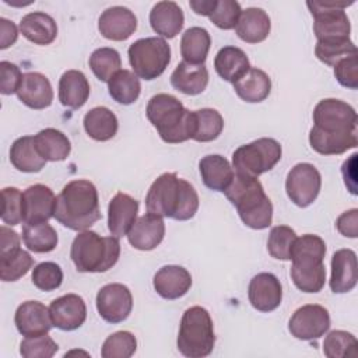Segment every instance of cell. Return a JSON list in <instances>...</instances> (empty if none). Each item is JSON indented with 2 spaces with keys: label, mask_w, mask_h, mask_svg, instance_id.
Wrapping results in <instances>:
<instances>
[{
  "label": "cell",
  "mask_w": 358,
  "mask_h": 358,
  "mask_svg": "<svg viewBox=\"0 0 358 358\" xmlns=\"http://www.w3.org/2000/svg\"><path fill=\"white\" fill-rule=\"evenodd\" d=\"M147 213L186 221L194 217L199 208V194L186 179L173 172L159 175L145 196Z\"/></svg>",
  "instance_id": "obj_1"
},
{
  "label": "cell",
  "mask_w": 358,
  "mask_h": 358,
  "mask_svg": "<svg viewBox=\"0 0 358 358\" xmlns=\"http://www.w3.org/2000/svg\"><path fill=\"white\" fill-rule=\"evenodd\" d=\"M55 218L66 228L85 231L101 218L98 190L85 179L69 182L56 197Z\"/></svg>",
  "instance_id": "obj_2"
},
{
  "label": "cell",
  "mask_w": 358,
  "mask_h": 358,
  "mask_svg": "<svg viewBox=\"0 0 358 358\" xmlns=\"http://www.w3.org/2000/svg\"><path fill=\"white\" fill-rule=\"evenodd\" d=\"M224 193L238 210L245 225L253 229H264L271 225L273 204L257 178L234 173L232 182Z\"/></svg>",
  "instance_id": "obj_3"
},
{
  "label": "cell",
  "mask_w": 358,
  "mask_h": 358,
  "mask_svg": "<svg viewBox=\"0 0 358 358\" xmlns=\"http://www.w3.org/2000/svg\"><path fill=\"white\" fill-rule=\"evenodd\" d=\"M145 115L165 143L178 144L193 138V110L186 109L176 96L169 94L151 96Z\"/></svg>",
  "instance_id": "obj_4"
},
{
  "label": "cell",
  "mask_w": 358,
  "mask_h": 358,
  "mask_svg": "<svg viewBox=\"0 0 358 358\" xmlns=\"http://www.w3.org/2000/svg\"><path fill=\"white\" fill-rule=\"evenodd\" d=\"M120 256L116 236H101L94 231H81L73 241L70 257L81 273H103L112 268Z\"/></svg>",
  "instance_id": "obj_5"
},
{
  "label": "cell",
  "mask_w": 358,
  "mask_h": 358,
  "mask_svg": "<svg viewBox=\"0 0 358 358\" xmlns=\"http://www.w3.org/2000/svg\"><path fill=\"white\" fill-rule=\"evenodd\" d=\"M176 344L179 352L187 358H203L211 354L215 344V334L207 309L192 306L185 310Z\"/></svg>",
  "instance_id": "obj_6"
},
{
  "label": "cell",
  "mask_w": 358,
  "mask_h": 358,
  "mask_svg": "<svg viewBox=\"0 0 358 358\" xmlns=\"http://www.w3.org/2000/svg\"><path fill=\"white\" fill-rule=\"evenodd\" d=\"M281 145L277 140L263 137L238 147L232 154L235 173L257 178L273 169L281 159Z\"/></svg>",
  "instance_id": "obj_7"
},
{
  "label": "cell",
  "mask_w": 358,
  "mask_h": 358,
  "mask_svg": "<svg viewBox=\"0 0 358 358\" xmlns=\"http://www.w3.org/2000/svg\"><path fill=\"white\" fill-rule=\"evenodd\" d=\"M127 55L134 74L148 81L159 77L171 62V48L164 38L158 36L134 41Z\"/></svg>",
  "instance_id": "obj_8"
},
{
  "label": "cell",
  "mask_w": 358,
  "mask_h": 358,
  "mask_svg": "<svg viewBox=\"0 0 358 358\" xmlns=\"http://www.w3.org/2000/svg\"><path fill=\"white\" fill-rule=\"evenodd\" d=\"M350 4L352 3H306L313 17V32L317 42H336L350 39L351 24L344 11V8Z\"/></svg>",
  "instance_id": "obj_9"
},
{
  "label": "cell",
  "mask_w": 358,
  "mask_h": 358,
  "mask_svg": "<svg viewBox=\"0 0 358 358\" xmlns=\"http://www.w3.org/2000/svg\"><path fill=\"white\" fill-rule=\"evenodd\" d=\"M315 127L329 133L357 131L358 116L355 109L336 98L322 99L313 109Z\"/></svg>",
  "instance_id": "obj_10"
},
{
  "label": "cell",
  "mask_w": 358,
  "mask_h": 358,
  "mask_svg": "<svg viewBox=\"0 0 358 358\" xmlns=\"http://www.w3.org/2000/svg\"><path fill=\"white\" fill-rule=\"evenodd\" d=\"M322 176L315 165L299 162L287 175L285 190L289 200L298 207L310 206L319 196Z\"/></svg>",
  "instance_id": "obj_11"
},
{
  "label": "cell",
  "mask_w": 358,
  "mask_h": 358,
  "mask_svg": "<svg viewBox=\"0 0 358 358\" xmlns=\"http://www.w3.org/2000/svg\"><path fill=\"white\" fill-rule=\"evenodd\" d=\"M330 327V315L322 305L309 303L298 308L288 322L289 333L298 340L320 338Z\"/></svg>",
  "instance_id": "obj_12"
},
{
  "label": "cell",
  "mask_w": 358,
  "mask_h": 358,
  "mask_svg": "<svg viewBox=\"0 0 358 358\" xmlns=\"http://www.w3.org/2000/svg\"><path fill=\"white\" fill-rule=\"evenodd\" d=\"M131 309L133 296L130 289L123 284H106L96 294V310L108 323H120L126 320Z\"/></svg>",
  "instance_id": "obj_13"
},
{
  "label": "cell",
  "mask_w": 358,
  "mask_h": 358,
  "mask_svg": "<svg viewBox=\"0 0 358 358\" xmlns=\"http://www.w3.org/2000/svg\"><path fill=\"white\" fill-rule=\"evenodd\" d=\"M56 197L50 187L36 183L22 192V222H46L55 217Z\"/></svg>",
  "instance_id": "obj_14"
},
{
  "label": "cell",
  "mask_w": 358,
  "mask_h": 358,
  "mask_svg": "<svg viewBox=\"0 0 358 358\" xmlns=\"http://www.w3.org/2000/svg\"><path fill=\"white\" fill-rule=\"evenodd\" d=\"M50 319L55 327L71 331L83 326L87 319V306L84 299L77 294H66L50 302Z\"/></svg>",
  "instance_id": "obj_15"
},
{
  "label": "cell",
  "mask_w": 358,
  "mask_h": 358,
  "mask_svg": "<svg viewBox=\"0 0 358 358\" xmlns=\"http://www.w3.org/2000/svg\"><path fill=\"white\" fill-rule=\"evenodd\" d=\"M248 296L250 305L259 312H273L282 299L281 282L271 273H259L249 282Z\"/></svg>",
  "instance_id": "obj_16"
},
{
  "label": "cell",
  "mask_w": 358,
  "mask_h": 358,
  "mask_svg": "<svg viewBox=\"0 0 358 358\" xmlns=\"http://www.w3.org/2000/svg\"><path fill=\"white\" fill-rule=\"evenodd\" d=\"M14 323L17 330L25 337L46 334L53 326L49 308L39 301L22 302L15 310Z\"/></svg>",
  "instance_id": "obj_17"
},
{
  "label": "cell",
  "mask_w": 358,
  "mask_h": 358,
  "mask_svg": "<svg viewBox=\"0 0 358 358\" xmlns=\"http://www.w3.org/2000/svg\"><path fill=\"white\" fill-rule=\"evenodd\" d=\"M137 28V18L131 10L123 6L106 8L99 20L98 29L103 38L110 41H126Z\"/></svg>",
  "instance_id": "obj_18"
},
{
  "label": "cell",
  "mask_w": 358,
  "mask_h": 358,
  "mask_svg": "<svg viewBox=\"0 0 358 358\" xmlns=\"http://www.w3.org/2000/svg\"><path fill=\"white\" fill-rule=\"evenodd\" d=\"M138 213V201L126 193H117L112 197L108 207V228L109 232L122 238L127 235L136 222Z\"/></svg>",
  "instance_id": "obj_19"
},
{
  "label": "cell",
  "mask_w": 358,
  "mask_h": 358,
  "mask_svg": "<svg viewBox=\"0 0 358 358\" xmlns=\"http://www.w3.org/2000/svg\"><path fill=\"white\" fill-rule=\"evenodd\" d=\"M164 235L165 224L162 217L148 213L136 220L127 232V239L138 250H152L162 242Z\"/></svg>",
  "instance_id": "obj_20"
},
{
  "label": "cell",
  "mask_w": 358,
  "mask_h": 358,
  "mask_svg": "<svg viewBox=\"0 0 358 358\" xmlns=\"http://www.w3.org/2000/svg\"><path fill=\"white\" fill-rule=\"evenodd\" d=\"M152 285L157 294L164 299H178L190 289L192 275L182 266L168 264L155 273Z\"/></svg>",
  "instance_id": "obj_21"
},
{
  "label": "cell",
  "mask_w": 358,
  "mask_h": 358,
  "mask_svg": "<svg viewBox=\"0 0 358 358\" xmlns=\"http://www.w3.org/2000/svg\"><path fill=\"white\" fill-rule=\"evenodd\" d=\"M17 96L31 109H45L52 105L53 90L46 76L38 71H28L22 76Z\"/></svg>",
  "instance_id": "obj_22"
},
{
  "label": "cell",
  "mask_w": 358,
  "mask_h": 358,
  "mask_svg": "<svg viewBox=\"0 0 358 358\" xmlns=\"http://www.w3.org/2000/svg\"><path fill=\"white\" fill-rule=\"evenodd\" d=\"M330 289L344 294L357 285V255L351 249H340L331 257Z\"/></svg>",
  "instance_id": "obj_23"
},
{
  "label": "cell",
  "mask_w": 358,
  "mask_h": 358,
  "mask_svg": "<svg viewBox=\"0 0 358 358\" xmlns=\"http://www.w3.org/2000/svg\"><path fill=\"white\" fill-rule=\"evenodd\" d=\"M185 22L182 8L175 1H158L150 11L151 28L162 38H175Z\"/></svg>",
  "instance_id": "obj_24"
},
{
  "label": "cell",
  "mask_w": 358,
  "mask_h": 358,
  "mask_svg": "<svg viewBox=\"0 0 358 358\" xmlns=\"http://www.w3.org/2000/svg\"><path fill=\"white\" fill-rule=\"evenodd\" d=\"M271 22L268 14L259 7L242 10L235 27L236 35L248 43L263 42L270 34Z\"/></svg>",
  "instance_id": "obj_25"
},
{
  "label": "cell",
  "mask_w": 358,
  "mask_h": 358,
  "mask_svg": "<svg viewBox=\"0 0 358 358\" xmlns=\"http://www.w3.org/2000/svg\"><path fill=\"white\" fill-rule=\"evenodd\" d=\"M171 84L186 95H199L208 84V70L204 64H192L183 60L172 71Z\"/></svg>",
  "instance_id": "obj_26"
},
{
  "label": "cell",
  "mask_w": 358,
  "mask_h": 358,
  "mask_svg": "<svg viewBox=\"0 0 358 358\" xmlns=\"http://www.w3.org/2000/svg\"><path fill=\"white\" fill-rule=\"evenodd\" d=\"M90 91V83L80 70H67L59 80V101L66 108H81L87 102Z\"/></svg>",
  "instance_id": "obj_27"
},
{
  "label": "cell",
  "mask_w": 358,
  "mask_h": 358,
  "mask_svg": "<svg viewBox=\"0 0 358 358\" xmlns=\"http://www.w3.org/2000/svg\"><path fill=\"white\" fill-rule=\"evenodd\" d=\"M199 169L203 183L214 192H225L235 173L228 159L220 154L203 157L199 162Z\"/></svg>",
  "instance_id": "obj_28"
},
{
  "label": "cell",
  "mask_w": 358,
  "mask_h": 358,
  "mask_svg": "<svg viewBox=\"0 0 358 358\" xmlns=\"http://www.w3.org/2000/svg\"><path fill=\"white\" fill-rule=\"evenodd\" d=\"M20 32L29 42L36 45H49L57 36V25L49 14L34 11L21 18Z\"/></svg>",
  "instance_id": "obj_29"
},
{
  "label": "cell",
  "mask_w": 358,
  "mask_h": 358,
  "mask_svg": "<svg viewBox=\"0 0 358 358\" xmlns=\"http://www.w3.org/2000/svg\"><path fill=\"white\" fill-rule=\"evenodd\" d=\"M310 147L322 155H338L350 148L357 147V131L351 133H329L317 127H312L309 131Z\"/></svg>",
  "instance_id": "obj_30"
},
{
  "label": "cell",
  "mask_w": 358,
  "mask_h": 358,
  "mask_svg": "<svg viewBox=\"0 0 358 358\" xmlns=\"http://www.w3.org/2000/svg\"><path fill=\"white\" fill-rule=\"evenodd\" d=\"M214 67L222 80L234 84L246 74L250 64L246 53L241 48L224 46L214 57Z\"/></svg>",
  "instance_id": "obj_31"
},
{
  "label": "cell",
  "mask_w": 358,
  "mask_h": 358,
  "mask_svg": "<svg viewBox=\"0 0 358 358\" xmlns=\"http://www.w3.org/2000/svg\"><path fill=\"white\" fill-rule=\"evenodd\" d=\"M236 95L249 103L264 101L271 91V80L267 73L257 67H250L245 76L234 83Z\"/></svg>",
  "instance_id": "obj_32"
},
{
  "label": "cell",
  "mask_w": 358,
  "mask_h": 358,
  "mask_svg": "<svg viewBox=\"0 0 358 358\" xmlns=\"http://www.w3.org/2000/svg\"><path fill=\"white\" fill-rule=\"evenodd\" d=\"M10 161L14 168L27 173L39 172L46 164V159L38 151L32 136H22L13 143L10 148Z\"/></svg>",
  "instance_id": "obj_33"
},
{
  "label": "cell",
  "mask_w": 358,
  "mask_h": 358,
  "mask_svg": "<svg viewBox=\"0 0 358 358\" xmlns=\"http://www.w3.org/2000/svg\"><path fill=\"white\" fill-rule=\"evenodd\" d=\"M83 124L87 134L96 141L110 140L119 127L116 115L105 106H95L88 110L83 119Z\"/></svg>",
  "instance_id": "obj_34"
},
{
  "label": "cell",
  "mask_w": 358,
  "mask_h": 358,
  "mask_svg": "<svg viewBox=\"0 0 358 358\" xmlns=\"http://www.w3.org/2000/svg\"><path fill=\"white\" fill-rule=\"evenodd\" d=\"M324 255V241L317 235L306 234L299 238L296 236V239L294 241L289 260H292V264L296 266H317L323 263Z\"/></svg>",
  "instance_id": "obj_35"
},
{
  "label": "cell",
  "mask_w": 358,
  "mask_h": 358,
  "mask_svg": "<svg viewBox=\"0 0 358 358\" xmlns=\"http://www.w3.org/2000/svg\"><path fill=\"white\" fill-rule=\"evenodd\" d=\"M211 45L207 29L192 27L185 31L180 39V55L185 62L192 64H204Z\"/></svg>",
  "instance_id": "obj_36"
},
{
  "label": "cell",
  "mask_w": 358,
  "mask_h": 358,
  "mask_svg": "<svg viewBox=\"0 0 358 358\" xmlns=\"http://www.w3.org/2000/svg\"><path fill=\"white\" fill-rule=\"evenodd\" d=\"M35 145L46 161H64L71 151L70 140L64 133L53 127L41 130L34 136Z\"/></svg>",
  "instance_id": "obj_37"
},
{
  "label": "cell",
  "mask_w": 358,
  "mask_h": 358,
  "mask_svg": "<svg viewBox=\"0 0 358 358\" xmlns=\"http://www.w3.org/2000/svg\"><path fill=\"white\" fill-rule=\"evenodd\" d=\"M24 245L34 253H48L57 246V232L46 222L24 224L22 227Z\"/></svg>",
  "instance_id": "obj_38"
},
{
  "label": "cell",
  "mask_w": 358,
  "mask_h": 358,
  "mask_svg": "<svg viewBox=\"0 0 358 358\" xmlns=\"http://www.w3.org/2000/svg\"><path fill=\"white\" fill-rule=\"evenodd\" d=\"M108 91L113 101L122 105H130L140 96L141 84L138 77L130 70H119L108 83Z\"/></svg>",
  "instance_id": "obj_39"
},
{
  "label": "cell",
  "mask_w": 358,
  "mask_h": 358,
  "mask_svg": "<svg viewBox=\"0 0 358 358\" xmlns=\"http://www.w3.org/2000/svg\"><path fill=\"white\" fill-rule=\"evenodd\" d=\"M193 122L194 133L192 140L199 143H208L215 140L224 129V119L221 113L211 108L193 110Z\"/></svg>",
  "instance_id": "obj_40"
},
{
  "label": "cell",
  "mask_w": 358,
  "mask_h": 358,
  "mask_svg": "<svg viewBox=\"0 0 358 358\" xmlns=\"http://www.w3.org/2000/svg\"><path fill=\"white\" fill-rule=\"evenodd\" d=\"M90 67L98 80L109 83V80L120 70L122 59L119 52L113 48H98L90 56Z\"/></svg>",
  "instance_id": "obj_41"
},
{
  "label": "cell",
  "mask_w": 358,
  "mask_h": 358,
  "mask_svg": "<svg viewBox=\"0 0 358 358\" xmlns=\"http://www.w3.org/2000/svg\"><path fill=\"white\" fill-rule=\"evenodd\" d=\"M291 278L298 289L302 292L313 294L322 291L326 282V267L324 264L317 266H291Z\"/></svg>",
  "instance_id": "obj_42"
},
{
  "label": "cell",
  "mask_w": 358,
  "mask_h": 358,
  "mask_svg": "<svg viewBox=\"0 0 358 358\" xmlns=\"http://www.w3.org/2000/svg\"><path fill=\"white\" fill-rule=\"evenodd\" d=\"M357 338L344 330L330 331L323 341V352L329 358H344L357 355Z\"/></svg>",
  "instance_id": "obj_43"
},
{
  "label": "cell",
  "mask_w": 358,
  "mask_h": 358,
  "mask_svg": "<svg viewBox=\"0 0 358 358\" xmlns=\"http://www.w3.org/2000/svg\"><path fill=\"white\" fill-rule=\"evenodd\" d=\"M137 340L130 331H116L102 344L101 355L103 358H129L136 352Z\"/></svg>",
  "instance_id": "obj_44"
},
{
  "label": "cell",
  "mask_w": 358,
  "mask_h": 358,
  "mask_svg": "<svg viewBox=\"0 0 358 358\" xmlns=\"http://www.w3.org/2000/svg\"><path fill=\"white\" fill-rule=\"evenodd\" d=\"M296 239L295 231L288 225L273 227L267 241V250L271 257L278 260L291 259V248Z\"/></svg>",
  "instance_id": "obj_45"
},
{
  "label": "cell",
  "mask_w": 358,
  "mask_h": 358,
  "mask_svg": "<svg viewBox=\"0 0 358 358\" xmlns=\"http://www.w3.org/2000/svg\"><path fill=\"white\" fill-rule=\"evenodd\" d=\"M34 264L31 255L22 249L11 256L0 259V278L6 282L17 281L24 277Z\"/></svg>",
  "instance_id": "obj_46"
},
{
  "label": "cell",
  "mask_w": 358,
  "mask_h": 358,
  "mask_svg": "<svg viewBox=\"0 0 358 358\" xmlns=\"http://www.w3.org/2000/svg\"><path fill=\"white\" fill-rule=\"evenodd\" d=\"M357 53V46L351 39L336 42H317L315 48L316 57L327 66H334L338 60Z\"/></svg>",
  "instance_id": "obj_47"
},
{
  "label": "cell",
  "mask_w": 358,
  "mask_h": 358,
  "mask_svg": "<svg viewBox=\"0 0 358 358\" xmlns=\"http://www.w3.org/2000/svg\"><path fill=\"white\" fill-rule=\"evenodd\" d=\"M63 282V271L53 262H42L32 270V284L45 292L57 289Z\"/></svg>",
  "instance_id": "obj_48"
},
{
  "label": "cell",
  "mask_w": 358,
  "mask_h": 358,
  "mask_svg": "<svg viewBox=\"0 0 358 358\" xmlns=\"http://www.w3.org/2000/svg\"><path fill=\"white\" fill-rule=\"evenodd\" d=\"M57 350L59 345L48 333L25 337L20 344V354L24 358H52Z\"/></svg>",
  "instance_id": "obj_49"
},
{
  "label": "cell",
  "mask_w": 358,
  "mask_h": 358,
  "mask_svg": "<svg viewBox=\"0 0 358 358\" xmlns=\"http://www.w3.org/2000/svg\"><path fill=\"white\" fill-rule=\"evenodd\" d=\"M1 200V221L11 227L22 222V193L17 187H4Z\"/></svg>",
  "instance_id": "obj_50"
},
{
  "label": "cell",
  "mask_w": 358,
  "mask_h": 358,
  "mask_svg": "<svg viewBox=\"0 0 358 358\" xmlns=\"http://www.w3.org/2000/svg\"><path fill=\"white\" fill-rule=\"evenodd\" d=\"M242 13L241 4L235 0H217L215 8L208 15L210 21L221 29H232L236 27Z\"/></svg>",
  "instance_id": "obj_51"
},
{
  "label": "cell",
  "mask_w": 358,
  "mask_h": 358,
  "mask_svg": "<svg viewBox=\"0 0 358 358\" xmlns=\"http://www.w3.org/2000/svg\"><path fill=\"white\" fill-rule=\"evenodd\" d=\"M334 76L340 85L351 90L358 88V62L357 53L350 55L334 64Z\"/></svg>",
  "instance_id": "obj_52"
},
{
  "label": "cell",
  "mask_w": 358,
  "mask_h": 358,
  "mask_svg": "<svg viewBox=\"0 0 358 358\" xmlns=\"http://www.w3.org/2000/svg\"><path fill=\"white\" fill-rule=\"evenodd\" d=\"M22 73L20 67L11 62L3 60L0 62V91L3 95H11L17 94L21 81H22Z\"/></svg>",
  "instance_id": "obj_53"
},
{
  "label": "cell",
  "mask_w": 358,
  "mask_h": 358,
  "mask_svg": "<svg viewBox=\"0 0 358 358\" xmlns=\"http://www.w3.org/2000/svg\"><path fill=\"white\" fill-rule=\"evenodd\" d=\"M336 227L341 235L348 238H357L358 236V210L351 208L348 211H344L337 218Z\"/></svg>",
  "instance_id": "obj_54"
},
{
  "label": "cell",
  "mask_w": 358,
  "mask_h": 358,
  "mask_svg": "<svg viewBox=\"0 0 358 358\" xmlns=\"http://www.w3.org/2000/svg\"><path fill=\"white\" fill-rule=\"evenodd\" d=\"M20 248V236L11 228L1 225L0 227V259L7 257L18 252Z\"/></svg>",
  "instance_id": "obj_55"
},
{
  "label": "cell",
  "mask_w": 358,
  "mask_h": 358,
  "mask_svg": "<svg viewBox=\"0 0 358 358\" xmlns=\"http://www.w3.org/2000/svg\"><path fill=\"white\" fill-rule=\"evenodd\" d=\"M18 38V29L15 24L7 18H0V49H7Z\"/></svg>",
  "instance_id": "obj_56"
},
{
  "label": "cell",
  "mask_w": 358,
  "mask_h": 358,
  "mask_svg": "<svg viewBox=\"0 0 358 358\" xmlns=\"http://www.w3.org/2000/svg\"><path fill=\"white\" fill-rule=\"evenodd\" d=\"M357 154H352L350 157V159H347L344 164H343V168H341V172H343V176H344V183L345 186L348 187V190L352 193V194H357V186H355V166H357Z\"/></svg>",
  "instance_id": "obj_57"
},
{
  "label": "cell",
  "mask_w": 358,
  "mask_h": 358,
  "mask_svg": "<svg viewBox=\"0 0 358 358\" xmlns=\"http://www.w3.org/2000/svg\"><path fill=\"white\" fill-rule=\"evenodd\" d=\"M217 0H190L189 6L199 15H210L215 8Z\"/></svg>",
  "instance_id": "obj_58"
}]
</instances>
